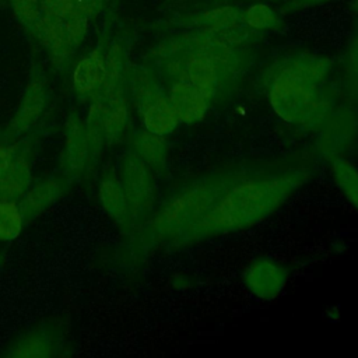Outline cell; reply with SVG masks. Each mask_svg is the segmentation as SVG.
<instances>
[{
	"mask_svg": "<svg viewBox=\"0 0 358 358\" xmlns=\"http://www.w3.org/2000/svg\"><path fill=\"white\" fill-rule=\"evenodd\" d=\"M98 201L106 215L120 228H133L127 199L117 173V169L103 171L96 187Z\"/></svg>",
	"mask_w": 358,
	"mask_h": 358,
	"instance_id": "e0dca14e",
	"label": "cell"
},
{
	"mask_svg": "<svg viewBox=\"0 0 358 358\" xmlns=\"http://www.w3.org/2000/svg\"><path fill=\"white\" fill-rule=\"evenodd\" d=\"M56 338L57 336L55 334V331L49 330L48 327H43V326L35 327L18 340L17 345L14 347L15 351H13L11 354L17 357L50 355L53 354Z\"/></svg>",
	"mask_w": 358,
	"mask_h": 358,
	"instance_id": "cb8c5ba5",
	"label": "cell"
},
{
	"mask_svg": "<svg viewBox=\"0 0 358 358\" xmlns=\"http://www.w3.org/2000/svg\"><path fill=\"white\" fill-rule=\"evenodd\" d=\"M327 175L344 201L358 215V164L347 155L327 159Z\"/></svg>",
	"mask_w": 358,
	"mask_h": 358,
	"instance_id": "ffe728a7",
	"label": "cell"
},
{
	"mask_svg": "<svg viewBox=\"0 0 358 358\" xmlns=\"http://www.w3.org/2000/svg\"><path fill=\"white\" fill-rule=\"evenodd\" d=\"M241 22V8L229 3H220L192 15L190 24L204 32L218 35Z\"/></svg>",
	"mask_w": 358,
	"mask_h": 358,
	"instance_id": "7402d4cb",
	"label": "cell"
},
{
	"mask_svg": "<svg viewBox=\"0 0 358 358\" xmlns=\"http://www.w3.org/2000/svg\"><path fill=\"white\" fill-rule=\"evenodd\" d=\"M348 7H350V11L358 17V0H350L348 1Z\"/></svg>",
	"mask_w": 358,
	"mask_h": 358,
	"instance_id": "4dcf8cb0",
	"label": "cell"
},
{
	"mask_svg": "<svg viewBox=\"0 0 358 358\" xmlns=\"http://www.w3.org/2000/svg\"><path fill=\"white\" fill-rule=\"evenodd\" d=\"M28 31L45 49L55 67L62 69L78 49L67 31L64 20L62 18L41 14Z\"/></svg>",
	"mask_w": 358,
	"mask_h": 358,
	"instance_id": "9c48e42d",
	"label": "cell"
},
{
	"mask_svg": "<svg viewBox=\"0 0 358 358\" xmlns=\"http://www.w3.org/2000/svg\"><path fill=\"white\" fill-rule=\"evenodd\" d=\"M220 3H229V1H232V0H218Z\"/></svg>",
	"mask_w": 358,
	"mask_h": 358,
	"instance_id": "1f68e13d",
	"label": "cell"
},
{
	"mask_svg": "<svg viewBox=\"0 0 358 358\" xmlns=\"http://www.w3.org/2000/svg\"><path fill=\"white\" fill-rule=\"evenodd\" d=\"M333 66V60L323 53L309 49H298L278 57L268 69L288 70L309 81L324 84L330 80Z\"/></svg>",
	"mask_w": 358,
	"mask_h": 358,
	"instance_id": "9a60e30c",
	"label": "cell"
},
{
	"mask_svg": "<svg viewBox=\"0 0 358 358\" xmlns=\"http://www.w3.org/2000/svg\"><path fill=\"white\" fill-rule=\"evenodd\" d=\"M48 102L46 77L39 70H32V74L22 90L18 108L8 124V133L20 136L29 130L42 116Z\"/></svg>",
	"mask_w": 358,
	"mask_h": 358,
	"instance_id": "8fae6325",
	"label": "cell"
},
{
	"mask_svg": "<svg viewBox=\"0 0 358 358\" xmlns=\"http://www.w3.org/2000/svg\"><path fill=\"white\" fill-rule=\"evenodd\" d=\"M340 91L351 105H358V28L350 35L340 59Z\"/></svg>",
	"mask_w": 358,
	"mask_h": 358,
	"instance_id": "603a6c76",
	"label": "cell"
},
{
	"mask_svg": "<svg viewBox=\"0 0 358 358\" xmlns=\"http://www.w3.org/2000/svg\"><path fill=\"white\" fill-rule=\"evenodd\" d=\"M312 168L308 158L299 164L259 168L238 179L204 215L182 228L168 245L186 248L264 222L310 180Z\"/></svg>",
	"mask_w": 358,
	"mask_h": 358,
	"instance_id": "6da1fadb",
	"label": "cell"
},
{
	"mask_svg": "<svg viewBox=\"0 0 358 358\" xmlns=\"http://www.w3.org/2000/svg\"><path fill=\"white\" fill-rule=\"evenodd\" d=\"M129 78L141 127L162 137L173 134L180 120L157 80L141 69L133 70Z\"/></svg>",
	"mask_w": 358,
	"mask_h": 358,
	"instance_id": "277c9868",
	"label": "cell"
},
{
	"mask_svg": "<svg viewBox=\"0 0 358 358\" xmlns=\"http://www.w3.org/2000/svg\"><path fill=\"white\" fill-rule=\"evenodd\" d=\"M129 150L138 157L155 175H164L169 166L171 150L166 137L140 129L129 136Z\"/></svg>",
	"mask_w": 358,
	"mask_h": 358,
	"instance_id": "ac0fdd59",
	"label": "cell"
},
{
	"mask_svg": "<svg viewBox=\"0 0 358 358\" xmlns=\"http://www.w3.org/2000/svg\"><path fill=\"white\" fill-rule=\"evenodd\" d=\"M70 187V178L63 175H52L32 182L24 196L18 200L25 221L29 222L59 199H62Z\"/></svg>",
	"mask_w": 358,
	"mask_h": 358,
	"instance_id": "5bb4252c",
	"label": "cell"
},
{
	"mask_svg": "<svg viewBox=\"0 0 358 358\" xmlns=\"http://www.w3.org/2000/svg\"><path fill=\"white\" fill-rule=\"evenodd\" d=\"M324 315L327 316L329 320L337 322V320L340 319V316H341V309H340V306H337V305H330V306H327V309L324 310Z\"/></svg>",
	"mask_w": 358,
	"mask_h": 358,
	"instance_id": "f546056e",
	"label": "cell"
},
{
	"mask_svg": "<svg viewBox=\"0 0 358 358\" xmlns=\"http://www.w3.org/2000/svg\"><path fill=\"white\" fill-rule=\"evenodd\" d=\"M15 18L29 29L41 15V0H8Z\"/></svg>",
	"mask_w": 358,
	"mask_h": 358,
	"instance_id": "484cf974",
	"label": "cell"
},
{
	"mask_svg": "<svg viewBox=\"0 0 358 358\" xmlns=\"http://www.w3.org/2000/svg\"><path fill=\"white\" fill-rule=\"evenodd\" d=\"M289 281L288 266L270 255L252 257L241 271V282L250 298L268 303L278 299Z\"/></svg>",
	"mask_w": 358,
	"mask_h": 358,
	"instance_id": "8992f818",
	"label": "cell"
},
{
	"mask_svg": "<svg viewBox=\"0 0 358 358\" xmlns=\"http://www.w3.org/2000/svg\"><path fill=\"white\" fill-rule=\"evenodd\" d=\"M241 22L259 35L278 31L284 21L282 13L270 0H257L241 8Z\"/></svg>",
	"mask_w": 358,
	"mask_h": 358,
	"instance_id": "44dd1931",
	"label": "cell"
},
{
	"mask_svg": "<svg viewBox=\"0 0 358 358\" xmlns=\"http://www.w3.org/2000/svg\"><path fill=\"white\" fill-rule=\"evenodd\" d=\"M106 49L108 45L102 41L76 62L71 87L77 96L94 99L99 94L106 77Z\"/></svg>",
	"mask_w": 358,
	"mask_h": 358,
	"instance_id": "7c38bea8",
	"label": "cell"
},
{
	"mask_svg": "<svg viewBox=\"0 0 358 358\" xmlns=\"http://www.w3.org/2000/svg\"><path fill=\"white\" fill-rule=\"evenodd\" d=\"M0 3H1V0H0Z\"/></svg>",
	"mask_w": 358,
	"mask_h": 358,
	"instance_id": "d6a6232c",
	"label": "cell"
},
{
	"mask_svg": "<svg viewBox=\"0 0 358 358\" xmlns=\"http://www.w3.org/2000/svg\"><path fill=\"white\" fill-rule=\"evenodd\" d=\"M92 161L91 144L85 127V122L71 115L66 120L64 140L60 154V166L70 179L80 178Z\"/></svg>",
	"mask_w": 358,
	"mask_h": 358,
	"instance_id": "30bf717a",
	"label": "cell"
},
{
	"mask_svg": "<svg viewBox=\"0 0 358 358\" xmlns=\"http://www.w3.org/2000/svg\"><path fill=\"white\" fill-rule=\"evenodd\" d=\"M18 145L11 144H0V175L8 168L11 161L17 154Z\"/></svg>",
	"mask_w": 358,
	"mask_h": 358,
	"instance_id": "f1b7e54d",
	"label": "cell"
},
{
	"mask_svg": "<svg viewBox=\"0 0 358 358\" xmlns=\"http://www.w3.org/2000/svg\"><path fill=\"white\" fill-rule=\"evenodd\" d=\"M257 169L231 162L190 179L155 208L147 221L148 239L169 243L182 228L204 215L234 182Z\"/></svg>",
	"mask_w": 358,
	"mask_h": 358,
	"instance_id": "7a4b0ae2",
	"label": "cell"
},
{
	"mask_svg": "<svg viewBox=\"0 0 358 358\" xmlns=\"http://www.w3.org/2000/svg\"><path fill=\"white\" fill-rule=\"evenodd\" d=\"M165 92L180 124L192 126L203 122L211 108L213 99L185 78L171 81Z\"/></svg>",
	"mask_w": 358,
	"mask_h": 358,
	"instance_id": "4fadbf2b",
	"label": "cell"
},
{
	"mask_svg": "<svg viewBox=\"0 0 358 358\" xmlns=\"http://www.w3.org/2000/svg\"><path fill=\"white\" fill-rule=\"evenodd\" d=\"M117 173L127 199L133 227L147 222L158 203L155 172L127 150L120 159Z\"/></svg>",
	"mask_w": 358,
	"mask_h": 358,
	"instance_id": "5b68a950",
	"label": "cell"
},
{
	"mask_svg": "<svg viewBox=\"0 0 358 358\" xmlns=\"http://www.w3.org/2000/svg\"><path fill=\"white\" fill-rule=\"evenodd\" d=\"M316 152L323 159L347 155L358 136V116L352 108H334L316 127Z\"/></svg>",
	"mask_w": 358,
	"mask_h": 358,
	"instance_id": "ba28073f",
	"label": "cell"
},
{
	"mask_svg": "<svg viewBox=\"0 0 358 358\" xmlns=\"http://www.w3.org/2000/svg\"><path fill=\"white\" fill-rule=\"evenodd\" d=\"M171 281H172V287L180 292L189 291L194 287V277H192L189 273H185V271L175 273Z\"/></svg>",
	"mask_w": 358,
	"mask_h": 358,
	"instance_id": "83f0119b",
	"label": "cell"
},
{
	"mask_svg": "<svg viewBox=\"0 0 358 358\" xmlns=\"http://www.w3.org/2000/svg\"><path fill=\"white\" fill-rule=\"evenodd\" d=\"M85 120L99 127L105 144L120 141L130 124V106L123 84L99 92L92 99Z\"/></svg>",
	"mask_w": 358,
	"mask_h": 358,
	"instance_id": "52a82bcc",
	"label": "cell"
},
{
	"mask_svg": "<svg viewBox=\"0 0 358 358\" xmlns=\"http://www.w3.org/2000/svg\"><path fill=\"white\" fill-rule=\"evenodd\" d=\"M32 182V157L22 145H18L14 159L0 175V199L20 200Z\"/></svg>",
	"mask_w": 358,
	"mask_h": 358,
	"instance_id": "d6986e66",
	"label": "cell"
},
{
	"mask_svg": "<svg viewBox=\"0 0 358 358\" xmlns=\"http://www.w3.org/2000/svg\"><path fill=\"white\" fill-rule=\"evenodd\" d=\"M180 63V78L187 80L208 98L214 99L220 88V67L200 46L186 53Z\"/></svg>",
	"mask_w": 358,
	"mask_h": 358,
	"instance_id": "2e32d148",
	"label": "cell"
},
{
	"mask_svg": "<svg viewBox=\"0 0 358 358\" xmlns=\"http://www.w3.org/2000/svg\"><path fill=\"white\" fill-rule=\"evenodd\" d=\"M266 76L267 103L284 124L316 130L336 108L337 90L329 83L317 84L281 69H268Z\"/></svg>",
	"mask_w": 358,
	"mask_h": 358,
	"instance_id": "3957f363",
	"label": "cell"
},
{
	"mask_svg": "<svg viewBox=\"0 0 358 358\" xmlns=\"http://www.w3.org/2000/svg\"><path fill=\"white\" fill-rule=\"evenodd\" d=\"M270 1L284 14L285 11H296L303 7L316 6V4L327 3L331 0H270Z\"/></svg>",
	"mask_w": 358,
	"mask_h": 358,
	"instance_id": "4316f807",
	"label": "cell"
},
{
	"mask_svg": "<svg viewBox=\"0 0 358 358\" xmlns=\"http://www.w3.org/2000/svg\"><path fill=\"white\" fill-rule=\"evenodd\" d=\"M25 224L18 200L0 199V242L8 243L20 238Z\"/></svg>",
	"mask_w": 358,
	"mask_h": 358,
	"instance_id": "d4e9b609",
	"label": "cell"
}]
</instances>
